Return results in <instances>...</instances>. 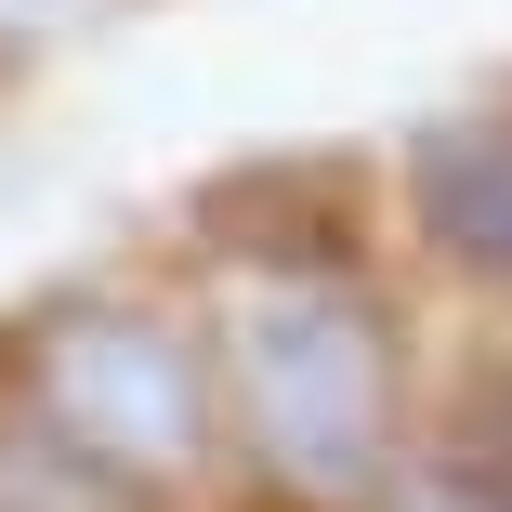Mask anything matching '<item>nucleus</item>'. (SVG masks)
Masks as SVG:
<instances>
[{
    "mask_svg": "<svg viewBox=\"0 0 512 512\" xmlns=\"http://www.w3.org/2000/svg\"><path fill=\"white\" fill-rule=\"evenodd\" d=\"M224 407L250 460L302 499H381L394 473V342L316 263H263L224 289Z\"/></svg>",
    "mask_w": 512,
    "mask_h": 512,
    "instance_id": "obj_1",
    "label": "nucleus"
},
{
    "mask_svg": "<svg viewBox=\"0 0 512 512\" xmlns=\"http://www.w3.org/2000/svg\"><path fill=\"white\" fill-rule=\"evenodd\" d=\"M407 184H421V224H434L473 276H512V119H447V132H421Z\"/></svg>",
    "mask_w": 512,
    "mask_h": 512,
    "instance_id": "obj_3",
    "label": "nucleus"
},
{
    "mask_svg": "<svg viewBox=\"0 0 512 512\" xmlns=\"http://www.w3.org/2000/svg\"><path fill=\"white\" fill-rule=\"evenodd\" d=\"M40 14H53V0H0V40H27V27H40Z\"/></svg>",
    "mask_w": 512,
    "mask_h": 512,
    "instance_id": "obj_4",
    "label": "nucleus"
},
{
    "mask_svg": "<svg viewBox=\"0 0 512 512\" xmlns=\"http://www.w3.org/2000/svg\"><path fill=\"white\" fill-rule=\"evenodd\" d=\"M421 512H486V499H421Z\"/></svg>",
    "mask_w": 512,
    "mask_h": 512,
    "instance_id": "obj_5",
    "label": "nucleus"
},
{
    "mask_svg": "<svg viewBox=\"0 0 512 512\" xmlns=\"http://www.w3.org/2000/svg\"><path fill=\"white\" fill-rule=\"evenodd\" d=\"M27 394H40V434H66L106 486L197 473V447H211V368L132 302H66L27 342Z\"/></svg>",
    "mask_w": 512,
    "mask_h": 512,
    "instance_id": "obj_2",
    "label": "nucleus"
}]
</instances>
